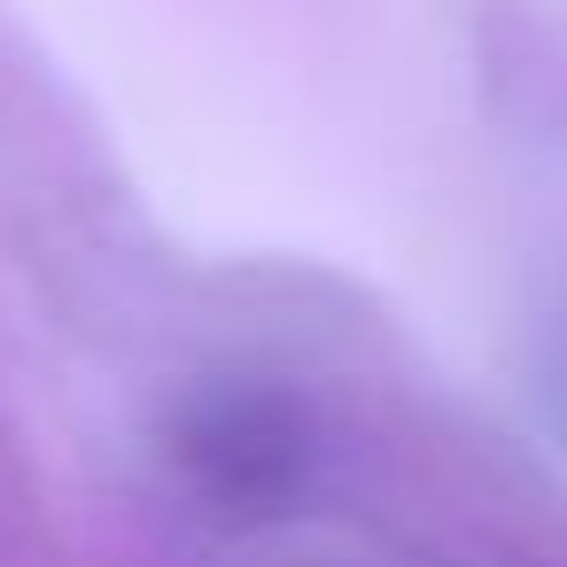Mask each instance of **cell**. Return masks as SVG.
<instances>
[]
</instances>
